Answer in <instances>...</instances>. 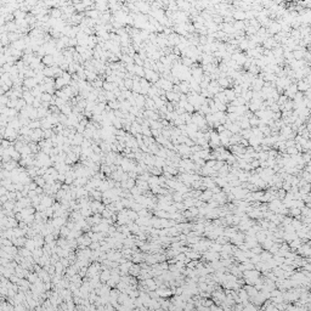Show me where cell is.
Returning <instances> with one entry per match:
<instances>
[{"instance_id": "cell-1", "label": "cell", "mask_w": 311, "mask_h": 311, "mask_svg": "<svg viewBox=\"0 0 311 311\" xmlns=\"http://www.w3.org/2000/svg\"><path fill=\"white\" fill-rule=\"evenodd\" d=\"M23 247H26L27 249H29L31 252H33L34 249H35V244H34V241H33L32 238H27V239H26V243H24Z\"/></svg>"}, {"instance_id": "cell-2", "label": "cell", "mask_w": 311, "mask_h": 311, "mask_svg": "<svg viewBox=\"0 0 311 311\" xmlns=\"http://www.w3.org/2000/svg\"><path fill=\"white\" fill-rule=\"evenodd\" d=\"M173 201H174L175 203H179V202H182V201H184V196H182V193H180V192H177V191H175V193H174V196H173Z\"/></svg>"}, {"instance_id": "cell-3", "label": "cell", "mask_w": 311, "mask_h": 311, "mask_svg": "<svg viewBox=\"0 0 311 311\" xmlns=\"http://www.w3.org/2000/svg\"><path fill=\"white\" fill-rule=\"evenodd\" d=\"M6 193H8V189L5 186H0V196H4Z\"/></svg>"}, {"instance_id": "cell-4", "label": "cell", "mask_w": 311, "mask_h": 311, "mask_svg": "<svg viewBox=\"0 0 311 311\" xmlns=\"http://www.w3.org/2000/svg\"><path fill=\"white\" fill-rule=\"evenodd\" d=\"M0 201H1L3 204H4L6 201H9V198H8V196H6V195H4V196H0Z\"/></svg>"}]
</instances>
